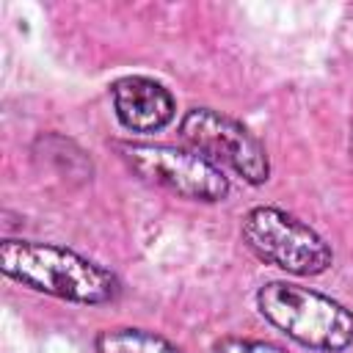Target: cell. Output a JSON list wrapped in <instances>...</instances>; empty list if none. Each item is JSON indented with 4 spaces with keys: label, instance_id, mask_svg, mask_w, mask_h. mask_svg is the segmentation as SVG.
Listing matches in <instances>:
<instances>
[{
    "label": "cell",
    "instance_id": "1",
    "mask_svg": "<svg viewBox=\"0 0 353 353\" xmlns=\"http://www.w3.org/2000/svg\"><path fill=\"white\" fill-rule=\"evenodd\" d=\"M0 270L33 292H44L50 298L80 306L113 303L121 292V281L113 270L55 243L3 240Z\"/></svg>",
    "mask_w": 353,
    "mask_h": 353
},
{
    "label": "cell",
    "instance_id": "2",
    "mask_svg": "<svg viewBox=\"0 0 353 353\" xmlns=\"http://www.w3.org/2000/svg\"><path fill=\"white\" fill-rule=\"evenodd\" d=\"M259 314L287 339L317 353H345L353 345V312L339 301L290 281L256 290Z\"/></svg>",
    "mask_w": 353,
    "mask_h": 353
},
{
    "label": "cell",
    "instance_id": "3",
    "mask_svg": "<svg viewBox=\"0 0 353 353\" xmlns=\"http://www.w3.org/2000/svg\"><path fill=\"white\" fill-rule=\"evenodd\" d=\"M245 248L292 276H320L334 265L331 245L301 218L279 207H254L240 223Z\"/></svg>",
    "mask_w": 353,
    "mask_h": 353
},
{
    "label": "cell",
    "instance_id": "4",
    "mask_svg": "<svg viewBox=\"0 0 353 353\" xmlns=\"http://www.w3.org/2000/svg\"><path fill=\"white\" fill-rule=\"evenodd\" d=\"M113 146L143 182L157 185L174 196L201 204H215L229 196V176L215 163L190 149L138 141H116Z\"/></svg>",
    "mask_w": 353,
    "mask_h": 353
},
{
    "label": "cell",
    "instance_id": "5",
    "mask_svg": "<svg viewBox=\"0 0 353 353\" xmlns=\"http://www.w3.org/2000/svg\"><path fill=\"white\" fill-rule=\"evenodd\" d=\"M182 143L215 163L232 168L248 185H265L270 179V157L262 141L237 119L215 108H190L179 121Z\"/></svg>",
    "mask_w": 353,
    "mask_h": 353
},
{
    "label": "cell",
    "instance_id": "6",
    "mask_svg": "<svg viewBox=\"0 0 353 353\" xmlns=\"http://www.w3.org/2000/svg\"><path fill=\"white\" fill-rule=\"evenodd\" d=\"M110 102L119 124L130 132H157L168 127L176 116L174 94L143 74H127L110 83Z\"/></svg>",
    "mask_w": 353,
    "mask_h": 353
},
{
    "label": "cell",
    "instance_id": "7",
    "mask_svg": "<svg viewBox=\"0 0 353 353\" xmlns=\"http://www.w3.org/2000/svg\"><path fill=\"white\" fill-rule=\"evenodd\" d=\"M94 350L97 353H185L171 339L146 328H132V325L99 331L94 339Z\"/></svg>",
    "mask_w": 353,
    "mask_h": 353
},
{
    "label": "cell",
    "instance_id": "8",
    "mask_svg": "<svg viewBox=\"0 0 353 353\" xmlns=\"http://www.w3.org/2000/svg\"><path fill=\"white\" fill-rule=\"evenodd\" d=\"M212 353H287L276 342L265 339H245V336H221L212 345Z\"/></svg>",
    "mask_w": 353,
    "mask_h": 353
},
{
    "label": "cell",
    "instance_id": "9",
    "mask_svg": "<svg viewBox=\"0 0 353 353\" xmlns=\"http://www.w3.org/2000/svg\"><path fill=\"white\" fill-rule=\"evenodd\" d=\"M347 146H350V154H353V124H350V138H347Z\"/></svg>",
    "mask_w": 353,
    "mask_h": 353
}]
</instances>
